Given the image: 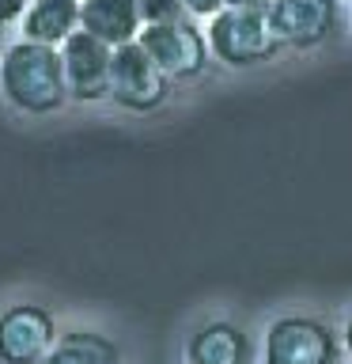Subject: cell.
<instances>
[{
  "instance_id": "1",
  "label": "cell",
  "mask_w": 352,
  "mask_h": 364,
  "mask_svg": "<svg viewBox=\"0 0 352 364\" xmlns=\"http://www.w3.org/2000/svg\"><path fill=\"white\" fill-rule=\"evenodd\" d=\"M0 91L19 114H53L65 107L68 84H65V61L57 46L16 38L0 53Z\"/></svg>"
},
{
  "instance_id": "2",
  "label": "cell",
  "mask_w": 352,
  "mask_h": 364,
  "mask_svg": "<svg viewBox=\"0 0 352 364\" xmlns=\"http://www.w3.org/2000/svg\"><path fill=\"white\" fill-rule=\"evenodd\" d=\"M209 50L227 68H250L277 57L280 42L269 27L265 8H224L209 19Z\"/></svg>"
},
{
  "instance_id": "3",
  "label": "cell",
  "mask_w": 352,
  "mask_h": 364,
  "mask_svg": "<svg viewBox=\"0 0 352 364\" xmlns=\"http://www.w3.org/2000/svg\"><path fill=\"white\" fill-rule=\"evenodd\" d=\"M341 338L314 315L273 318L261 341V364H337Z\"/></svg>"
},
{
  "instance_id": "4",
  "label": "cell",
  "mask_w": 352,
  "mask_h": 364,
  "mask_svg": "<svg viewBox=\"0 0 352 364\" xmlns=\"http://www.w3.org/2000/svg\"><path fill=\"white\" fill-rule=\"evenodd\" d=\"M170 95V76L152 61L141 42L118 46L110 65V102L129 114H152Z\"/></svg>"
},
{
  "instance_id": "5",
  "label": "cell",
  "mask_w": 352,
  "mask_h": 364,
  "mask_svg": "<svg viewBox=\"0 0 352 364\" xmlns=\"http://www.w3.org/2000/svg\"><path fill=\"white\" fill-rule=\"evenodd\" d=\"M136 42L152 53V61L163 68L170 80H197L204 68H209V61H212L209 34H204L193 19L144 27Z\"/></svg>"
},
{
  "instance_id": "6",
  "label": "cell",
  "mask_w": 352,
  "mask_h": 364,
  "mask_svg": "<svg viewBox=\"0 0 352 364\" xmlns=\"http://www.w3.org/2000/svg\"><path fill=\"white\" fill-rule=\"evenodd\" d=\"M57 318L42 304H11L0 311V364H45L53 353Z\"/></svg>"
},
{
  "instance_id": "7",
  "label": "cell",
  "mask_w": 352,
  "mask_h": 364,
  "mask_svg": "<svg viewBox=\"0 0 352 364\" xmlns=\"http://www.w3.org/2000/svg\"><path fill=\"white\" fill-rule=\"evenodd\" d=\"M269 27L280 46L314 50L341 23V0H269Z\"/></svg>"
},
{
  "instance_id": "8",
  "label": "cell",
  "mask_w": 352,
  "mask_h": 364,
  "mask_svg": "<svg viewBox=\"0 0 352 364\" xmlns=\"http://www.w3.org/2000/svg\"><path fill=\"white\" fill-rule=\"evenodd\" d=\"M61 61H65L68 99H76V102L110 99L114 50H110L106 42H99L95 34H87V31H76L72 38L61 46Z\"/></svg>"
},
{
  "instance_id": "9",
  "label": "cell",
  "mask_w": 352,
  "mask_h": 364,
  "mask_svg": "<svg viewBox=\"0 0 352 364\" xmlns=\"http://www.w3.org/2000/svg\"><path fill=\"white\" fill-rule=\"evenodd\" d=\"M79 31L95 34L110 50L141 38L144 23L136 11V0H79Z\"/></svg>"
},
{
  "instance_id": "10",
  "label": "cell",
  "mask_w": 352,
  "mask_h": 364,
  "mask_svg": "<svg viewBox=\"0 0 352 364\" xmlns=\"http://www.w3.org/2000/svg\"><path fill=\"white\" fill-rule=\"evenodd\" d=\"M186 364H250V338L227 318H212L189 334Z\"/></svg>"
},
{
  "instance_id": "11",
  "label": "cell",
  "mask_w": 352,
  "mask_h": 364,
  "mask_svg": "<svg viewBox=\"0 0 352 364\" xmlns=\"http://www.w3.org/2000/svg\"><path fill=\"white\" fill-rule=\"evenodd\" d=\"M19 31L27 42L61 46L79 31V0H31L19 19Z\"/></svg>"
},
{
  "instance_id": "12",
  "label": "cell",
  "mask_w": 352,
  "mask_h": 364,
  "mask_svg": "<svg viewBox=\"0 0 352 364\" xmlns=\"http://www.w3.org/2000/svg\"><path fill=\"white\" fill-rule=\"evenodd\" d=\"M45 364H121V349L114 338L79 326V330H65L57 338Z\"/></svg>"
},
{
  "instance_id": "13",
  "label": "cell",
  "mask_w": 352,
  "mask_h": 364,
  "mask_svg": "<svg viewBox=\"0 0 352 364\" xmlns=\"http://www.w3.org/2000/svg\"><path fill=\"white\" fill-rule=\"evenodd\" d=\"M136 11H141V23H144V27L189 19L186 8H182V0H136Z\"/></svg>"
},
{
  "instance_id": "14",
  "label": "cell",
  "mask_w": 352,
  "mask_h": 364,
  "mask_svg": "<svg viewBox=\"0 0 352 364\" xmlns=\"http://www.w3.org/2000/svg\"><path fill=\"white\" fill-rule=\"evenodd\" d=\"M182 8H186L189 19H212L227 8V0H182Z\"/></svg>"
},
{
  "instance_id": "15",
  "label": "cell",
  "mask_w": 352,
  "mask_h": 364,
  "mask_svg": "<svg viewBox=\"0 0 352 364\" xmlns=\"http://www.w3.org/2000/svg\"><path fill=\"white\" fill-rule=\"evenodd\" d=\"M23 11H27V0H0V27L23 19Z\"/></svg>"
},
{
  "instance_id": "16",
  "label": "cell",
  "mask_w": 352,
  "mask_h": 364,
  "mask_svg": "<svg viewBox=\"0 0 352 364\" xmlns=\"http://www.w3.org/2000/svg\"><path fill=\"white\" fill-rule=\"evenodd\" d=\"M341 349H345L348 360H352V318H348L345 326H341Z\"/></svg>"
},
{
  "instance_id": "17",
  "label": "cell",
  "mask_w": 352,
  "mask_h": 364,
  "mask_svg": "<svg viewBox=\"0 0 352 364\" xmlns=\"http://www.w3.org/2000/svg\"><path fill=\"white\" fill-rule=\"evenodd\" d=\"M227 8H269V0H227Z\"/></svg>"
},
{
  "instance_id": "18",
  "label": "cell",
  "mask_w": 352,
  "mask_h": 364,
  "mask_svg": "<svg viewBox=\"0 0 352 364\" xmlns=\"http://www.w3.org/2000/svg\"><path fill=\"white\" fill-rule=\"evenodd\" d=\"M27 4H31V0H27Z\"/></svg>"
}]
</instances>
